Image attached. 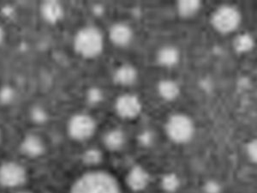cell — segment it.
<instances>
[{"label": "cell", "mask_w": 257, "mask_h": 193, "mask_svg": "<svg viewBox=\"0 0 257 193\" xmlns=\"http://www.w3.org/2000/svg\"><path fill=\"white\" fill-rule=\"evenodd\" d=\"M18 193H31V192H30V191H20V192H18Z\"/></svg>", "instance_id": "cell-28"}, {"label": "cell", "mask_w": 257, "mask_h": 193, "mask_svg": "<svg viewBox=\"0 0 257 193\" xmlns=\"http://www.w3.org/2000/svg\"><path fill=\"white\" fill-rule=\"evenodd\" d=\"M30 118L34 123L42 125V124L46 123L48 120V114L46 111V109L37 106L31 109Z\"/></svg>", "instance_id": "cell-19"}, {"label": "cell", "mask_w": 257, "mask_h": 193, "mask_svg": "<svg viewBox=\"0 0 257 193\" xmlns=\"http://www.w3.org/2000/svg\"><path fill=\"white\" fill-rule=\"evenodd\" d=\"M94 12L97 16H101L104 12V8L102 6H94Z\"/></svg>", "instance_id": "cell-26"}, {"label": "cell", "mask_w": 257, "mask_h": 193, "mask_svg": "<svg viewBox=\"0 0 257 193\" xmlns=\"http://www.w3.org/2000/svg\"><path fill=\"white\" fill-rule=\"evenodd\" d=\"M246 154L253 163L257 164V138L252 139L247 144Z\"/></svg>", "instance_id": "cell-23"}, {"label": "cell", "mask_w": 257, "mask_h": 193, "mask_svg": "<svg viewBox=\"0 0 257 193\" xmlns=\"http://www.w3.org/2000/svg\"><path fill=\"white\" fill-rule=\"evenodd\" d=\"M109 38L117 47H127L133 40V31L127 24L117 23L111 27L109 31Z\"/></svg>", "instance_id": "cell-9"}, {"label": "cell", "mask_w": 257, "mask_h": 193, "mask_svg": "<svg viewBox=\"0 0 257 193\" xmlns=\"http://www.w3.org/2000/svg\"><path fill=\"white\" fill-rule=\"evenodd\" d=\"M40 12L48 24H58L64 18V8L58 1H45L41 5Z\"/></svg>", "instance_id": "cell-10"}, {"label": "cell", "mask_w": 257, "mask_h": 193, "mask_svg": "<svg viewBox=\"0 0 257 193\" xmlns=\"http://www.w3.org/2000/svg\"><path fill=\"white\" fill-rule=\"evenodd\" d=\"M102 155L98 149H91L87 150L83 155V161L88 165H96L101 161Z\"/></svg>", "instance_id": "cell-21"}, {"label": "cell", "mask_w": 257, "mask_h": 193, "mask_svg": "<svg viewBox=\"0 0 257 193\" xmlns=\"http://www.w3.org/2000/svg\"><path fill=\"white\" fill-rule=\"evenodd\" d=\"M153 140H154V138H153V135L151 132H144L139 137V141H140L141 144H143L144 146L151 145Z\"/></svg>", "instance_id": "cell-24"}, {"label": "cell", "mask_w": 257, "mask_h": 193, "mask_svg": "<svg viewBox=\"0 0 257 193\" xmlns=\"http://www.w3.org/2000/svg\"><path fill=\"white\" fill-rule=\"evenodd\" d=\"M115 109L120 117L134 119L138 117L142 111V103L134 94H122L116 101Z\"/></svg>", "instance_id": "cell-7"}, {"label": "cell", "mask_w": 257, "mask_h": 193, "mask_svg": "<svg viewBox=\"0 0 257 193\" xmlns=\"http://www.w3.org/2000/svg\"><path fill=\"white\" fill-rule=\"evenodd\" d=\"M210 22L217 32L227 35L235 32L239 28L242 14L236 6L223 5L212 13Z\"/></svg>", "instance_id": "cell-3"}, {"label": "cell", "mask_w": 257, "mask_h": 193, "mask_svg": "<svg viewBox=\"0 0 257 193\" xmlns=\"http://www.w3.org/2000/svg\"><path fill=\"white\" fill-rule=\"evenodd\" d=\"M138 79L137 69L131 64H123L114 73V81L122 86H131Z\"/></svg>", "instance_id": "cell-13"}, {"label": "cell", "mask_w": 257, "mask_h": 193, "mask_svg": "<svg viewBox=\"0 0 257 193\" xmlns=\"http://www.w3.org/2000/svg\"><path fill=\"white\" fill-rule=\"evenodd\" d=\"M161 185L166 191L174 192L179 187L180 180H179L178 176L174 174V173H169V174L164 176L162 180H161Z\"/></svg>", "instance_id": "cell-18"}, {"label": "cell", "mask_w": 257, "mask_h": 193, "mask_svg": "<svg viewBox=\"0 0 257 193\" xmlns=\"http://www.w3.org/2000/svg\"><path fill=\"white\" fill-rule=\"evenodd\" d=\"M5 39H6V32H5L3 27L0 25V46L3 44Z\"/></svg>", "instance_id": "cell-27"}, {"label": "cell", "mask_w": 257, "mask_h": 193, "mask_svg": "<svg viewBox=\"0 0 257 193\" xmlns=\"http://www.w3.org/2000/svg\"><path fill=\"white\" fill-rule=\"evenodd\" d=\"M166 131L170 139L176 144H187L195 134V125L186 114H174L167 120Z\"/></svg>", "instance_id": "cell-4"}, {"label": "cell", "mask_w": 257, "mask_h": 193, "mask_svg": "<svg viewBox=\"0 0 257 193\" xmlns=\"http://www.w3.org/2000/svg\"><path fill=\"white\" fill-rule=\"evenodd\" d=\"M180 60V53L177 47L165 46L160 49L157 54V61L164 67H173Z\"/></svg>", "instance_id": "cell-12"}, {"label": "cell", "mask_w": 257, "mask_h": 193, "mask_svg": "<svg viewBox=\"0 0 257 193\" xmlns=\"http://www.w3.org/2000/svg\"><path fill=\"white\" fill-rule=\"evenodd\" d=\"M28 178L25 167L17 161H5L0 165V185L5 188L19 187Z\"/></svg>", "instance_id": "cell-5"}, {"label": "cell", "mask_w": 257, "mask_h": 193, "mask_svg": "<svg viewBox=\"0 0 257 193\" xmlns=\"http://www.w3.org/2000/svg\"><path fill=\"white\" fill-rule=\"evenodd\" d=\"M20 150L27 157L37 158L44 154L46 146L39 136L30 134L27 135L21 142Z\"/></svg>", "instance_id": "cell-8"}, {"label": "cell", "mask_w": 257, "mask_h": 193, "mask_svg": "<svg viewBox=\"0 0 257 193\" xmlns=\"http://www.w3.org/2000/svg\"><path fill=\"white\" fill-rule=\"evenodd\" d=\"M254 39L248 33H242L234 39L233 47L237 53H247L253 50Z\"/></svg>", "instance_id": "cell-17"}, {"label": "cell", "mask_w": 257, "mask_h": 193, "mask_svg": "<svg viewBox=\"0 0 257 193\" xmlns=\"http://www.w3.org/2000/svg\"><path fill=\"white\" fill-rule=\"evenodd\" d=\"M16 98V92L14 88L10 86H4L0 88V103L2 105L12 104Z\"/></svg>", "instance_id": "cell-20"}, {"label": "cell", "mask_w": 257, "mask_h": 193, "mask_svg": "<svg viewBox=\"0 0 257 193\" xmlns=\"http://www.w3.org/2000/svg\"><path fill=\"white\" fill-rule=\"evenodd\" d=\"M158 93L161 98L171 102L178 98L180 94V88L173 80H161L158 84Z\"/></svg>", "instance_id": "cell-14"}, {"label": "cell", "mask_w": 257, "mask_h": 193, "mask_svg": "<svg viewBox=\"0 0 257 193\" xmlns=\"http://www.w3.org/2000/svg\"><path fill=\"white\" fill-rule=\"evenodd\" d=\"M104 143L107 149L116 151L121 149L125 143V135L122 131L115 129L105 134Z\"/></svg>", "instance_id": "cell-15"}, {"label": "cell", "mask_w": 257, "mask_h": 193, "mask_svg": "<svg viewBox=\"0 0 257 193\" xmlns=\"http://www.w3.org/2000/svg\"><path fill=\"white\" fill-rule=\"evenodd\" d=\"M70 193H121L115 178L104 172L85 173L76 179Z\"/></svg>", "instance_id": "cell-1"}, {"label": "cell", "mask_w": 257, "mask_h": 193, "mask_svg": "<svg viewBox=\"0 0 257 193\" xmlns=\"http://www.w3.org/2000/svg\"><path fill=\"white\" fill-rule=\"evenodd\" d=\"M0 142H1V132H0Z\"/></svg>", "instance_id": "cell-29"}, {"label": "cell", "mask_w": 257, "mask_h": 193, "mask_svg": "<svg viewBox=\"0 0 257 193\" xmlns=\"http://www.w3.org/2000/svg\"><path fill=\"white\" fill-rule=\"evenodd\" d=\"M95 127L94 119L88 114H75L68 122V133L74 140L85 141L93 136Z\"/></svg>", "instance_id": "cell-6"}, {"label": "cell", "mask_w": 257, "mask_h": 193, "mask_svg": "<svg viewBox=\"0 0 257 193\" xmlns=\"http://www.w3.org/2000/svg\"><path fill=\"white\" fill-rule=\"evenodd\" d=\"M149 182V173L143 167H135L128 173L127 183L132 190H144L147 187Z\"/></svg>", "instance_id": "cell-11"}, {"label": "cell", "mask_w": 257, "mask_h": 193, "mask_svg": "<svg viewBox=\"0 0 257 193\" xmlns=\"http://www.w3.org/2000/svg\"><path fill=\"white\" fill-rule=\"evenodd\" d=\"M74 48L82 58H96L102 53L104 48L102 33L95 27L82 28L75 35Z\"/></svg>", "instance_id": "cell-2"}, {"label": "cell", "mask_w": 257, "mask_h": 193, "mask_svg": "<svg viewBox=\"0 0 257 193\" xmlns=\"http://www.w3.org/2000/svg\"><path fill=\"white\" fill-rule=\"evenodd\" d=\"M205 190L207 193L220 192V185L215 181H208L205 184Z\"/></svg>", "instance_id": "cell-25"}, {"label": "cell", "mask_w": 257, "mask_h": 193, "mask_svg": "<svg viewBox=\"0 0 257 193\" xmlns=\"http://www.w3.org/2000/svg\"><path fill=\"white\" fill-rule=\"evenodd\" d=\"M202 3L196 0H184L179 1L177 4V10L180 17L184 18H190L195 17L201 10Z\"/></svg>", "instance_id": "cell-16"}, {"label": "cell", "mask_w": 257, "mask_h": 193, "mask_svg": "<svg viewBox=\"0 0 257 193\" xmlns=\"http://www.w3.org/2000/svg\"><path fill=\"white\" fill-rule=\"evenodd\" d=\"M103 93L98 88H91L88 89L87 93V101L91 105H97L100 102H102Z\"/></svg>", "instance_id": "cell-22"}]
</instances>
